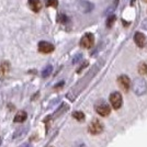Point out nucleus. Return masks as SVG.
<instances>
[{
	"instance_id": "1",
	"label": "nucleus",
	"mask_w": 147,
	"mask_h": 147,
	"mask_svg": "<svg viewBox=\"0 0 147 147\" xmlns=\"http://www.w3.org/2000/svg\"><path fill=\"white\" fill-rule=\"evenodd\" d=\"M98 68H99V64H97L94 67L92 68V70H90V71L87 74L86 76H85V78H84V79L80 80L79 82H78L76 86L74 87V88L71 89V90H70V91L68 92V93H67V98L69 99L70 101H74L75 99L77 98V96L79 94L80 92L84 90V88H85V87L88 85V81L91 79L92 77L96 75V73L98 71Z\"/></svg>"
},
{
	"instance_id": "2",
	"label": "nucleus",
	"mask_w": 147,
	"mask_h": 147,
	"mask_svg": "<svg viewBox=\"0 0 147 147\" xmlns=\"http://www.w3.org/2000/svg\"><path fill=\"white\" fill-rule=\"evenodd\" d=\"M94 109H96V112L98 113L99 115H101V117H107V115H109L111 112V109L110 107H109V104L108 102L103 100V99H100L98 100L96 104H94Z\"/></svg>"
},
{
	"instance_id": "3",
	"label": "nucleus",
	"mask_w": 147,
	"mask_h": 147,
	"mask_svg": "<svg viewBox=\"0 0 147 147\" xmlns=\"http://www.w3.org/2000/svg\"><path fill=\"white\" fill-rule=\"evenodd\" d=\"M133 90L135 94L143 96L147 92V82L143 78H136L133 81Z\"/></svg>"
},
{
	"instance_id": "4",
	"label": "nucleus",
	"mask_w": 147,
	"mask_h": 147,
	"mask_svg": "<svg viewBox=\"0 0 147 147\" xmlns=\"http://www.w3.org/2000/svg\"><path fill=\"white\" fill-rule=\"evenodd\" d=\"M110 103L112 105V108L113 109H120L121 107H122V103H123V99H122V96H121V93L120 92H112L110 94Z\"/></svg>"
},
{
	"instance_id": "5",
	"label": "nucleus",
	"mask_w": 147,
	"mask_h": 147,
	"mask_svg": "<svg viewBox=\"0 0 147 147\" xmlns=\"http://www.w3.org/2000/svg\"><path fill=\"white\" fill-rule=\"evenodd\" d=\"M94 44V35L92 33H86L80 40V46L84 49H91Z\"/></svg>"
},
{
	"instance_id": "6",
	"label": "nucleus",
	"mask_w": 147,
	"mask_h": 147,
	"mask_svg": "<svg viewBox=\"0 0 147 147\" xmlns=\"http://www.w3.org/2000/svg\"><path fill=\"white\" fill-rule=\"evenodd\" d=\"M89 132L92 135H98L103 132V124L100 122L99 120H94L90 123L89 125Z\"/></svg>"
},
{
	"instance_id": "7",
	"label": "nucleus",
	"mask_w": 147,
	"mask_h": 147,
	"mask_svg": "<svg viewBox=\"0 0 147 147\" xmlns=\"http://www.w3.org/2000/svg\"><path fill=\"white\" fill-rule=\"evenodd\" d=\"M77 7H78V9H79L81 12L84 13H88L92 11V9H93V3H91L90 1H88V0H78L77 1Z\"/></svg>"
},
{
	"instance_id": "8",
	"label": "nucleus",
	"mask_w": 147,
	"mask_h": 147,
	"mask_svg": "<svg viewBox=\"0 0 147 147\" xmlns=\"http://www.w3.org/2000/svg\"><path fill=\"white\" fill-rule=\"evenodd\" d=\"M117 85L120 86V88L122 89L123 91L127 92L129 90V87H131V80H129V78L127 76L121 75L117 78Z\"/></svg>"
},
{
	"instance_id": "9",
	"label": "nucleus",
	"mask_w": 147,
	"mask_h": 147,
	"mask_svg": "<svg viewBox=\"0 0 147 147\" xmlns=\"http://www.w3.org/2000/svg\"><path fill=\"white\" fill-rule=\"evenodd\" d=\"M38 51L43 54H49L54 51V45L51 44L49 42H45V41H42L38 43Z\"/></svg>"
},
{
	"instance_id": "10",
	"label": "nucleus",
	"mask_w": 147,
	"mask_h": 147,
	"mask_svg": "<svg viewBox=\"0 0 147 147\" xmlns=\"http://www.w3.org/2000/svg\"><path fill=\"white\" fill-rule=\"evenodd\" d=\"M134 41L138 47H144L146 38H145V35H144L143 33H141V32H136L134 35Z\"/></svg>"
},
{
	"instance_id": "11",
	"label": "nucleus",
	"mask_w": 147,
	"mask_h": 147,
	"mask_svg": "<svg viewBox=\"0 0 147 147\" xmlns=\"http://www.w3.org/2000/svg\"><path fill=\"white\" fill-rule=\"evenodd\" d=\"M29 7L31 8L32 11L38 12L42 9V3L40 0H29Z\"/></svg>"
},
{
	"instance_id": "12",
	"label": "nucleus",
	"mask_w": 147,
	"mask_h": 147,
	"mask_svg": "<svg viewBox=\"0 0 147 147\" xmlns=\"http://www.w3.org/2000/svg\"><path fill=\"white\" fill-rule=\"evenodd\" d=\"M10 70V63L9 61H2L0 65V77H5Z\"/></svg>"
},
{
	"instance_id": "13",
	"label": "nucleus",
	"mask_w": 147,
	"mask_h": 147,
	"mask_svg": "<svg viewBox=\"0 0 147 147\" xmlns=\"http://www.w3.org/2000/svg\"><path fill=\"white\" fill-rule=\"evenodd\" d=\"M26 117H28V114H26L25 111H19L18 113L16 114V117H14V120H13V121H14L16 123H22L26 120Z\"/></svg>"
},
{
	"instance_id": "14",
	"label": "nucleus",
	"mask_w": 147,
	"mask_h": 147,
	"mask_svg": "<svg viewBox=\"0 0 147 147\" xmlns=\"http://www.w3.org/2000/svg\"><path fill=\"white\" fill-rule=\"evenodd\" d=\"M138 73L141 75H147V63L146 61H142L138 65Z\"/></svg>"
},
{
	"instance_id": "15",
	"label": "nucleus",
	"mask_w": 147,
	"mask_h": 147,
	"mask_svg": "<svg viewBox=\"0 0 147 147\" xmlns=\"http://www.w3.org/2000/svg\"><path fill=\"white\" fill-rule=\"evenodd\" d=\"M73 117L76 119L77 121H84L85 120V114L81 111H75L73 113Z\"/></svg>"
},
{
	"instance_id": "16",
	"label": "nucleus",
	"mask_w": 147,
	"mask_h": 147,
	"mask_svg": "<svg viewBox=\"0 0 147 147\" xmlns=\"http://www.w3.org/2000/svg\"><path fill=\"white\" fill-rule=\"evenodd\" d=\"M52 70H53V67H52L51 65H47V66H46V67L43 69V71H42V76H43L44 78L49 77V75L52 74Z\"/></svg>"
},
{
	"instance_id": "17",
	"label": "nucleus",
	"mask_w": 147,
	"mask_h": 147,
	"mask_svg": "<svg viewBox=\"0 0 147 147\" xmlns=\"http://www.w3.org/2000/svg\"><path fill=\"white\" fill-rule=\"evenodd\" d=\"M115 20H117V18H115V16H110V17H108V19H107V26L108 28H112V25L114 24V22H115Z\"/></svg>"
},
{
	"instance_id": "18",
	"label": "nucleus",
	"mask_w": 147,
	"mask_h": 147,
	"mask_svg": "<svg viewBox=\"0 0 147 147\" xmlns=\"http://www.w3.org/2000/svg\"><path fill=\"white\" fill-rule=\"evenodd\" d=\"M45 3L47 7H56L58 6V0H45Z\"/></svg>"
},
{
	"instance_id": "19",
	"label": "nucleus",
	"mask_w": 147,
	"mask_h": 147,
	"mask_svg": "<svg viewBox=\"0 0 147 147\" xmlns=\"http://www.w3.org/2000/svg\"><path fill=\"white\" fill-rule=\"evenodd\" d=\"M67 21H68V19L66 16H64V14L59 16V22H61V23H66Z\"/></svg>"
},
{
	"instance_id": "20",
	"label": "nucleus",
	"mask_w": 147,
	"mask_h": 147,
	"mask_svg": "<svg viewBox=\"0 0 147 147\" xmlns=\"http://www.w3.org/2000/svg\"><path fill=\"white\" fill-rule=\"evenodd\" d=\"M142 28H143V29H145V30H147V19L142 22Z\"/></svg>"
},
{
	"instance_id": "21",
	"label": "nucleus",
	"mask_w": 147,
	"mask_h": 147,
	"mask_svg": "<svg viewBox=\"0 0 147 147\" xmlns=\"http://www.w3.org/2000/svg\"><path fill=\"white\" fill-rule=\"evenodd\" d=\"M80 58H81V55H80V54H79V55H77V56H76V57H75V58H74V59H73V63H74V64H76L77 61H79Z\"/></svg>"
},
{
	"instance_id": "22",
	"label": "nucleus",
	"mask_w": 147,
	"mask_h": 147,
	"mask_svg": "<svg viewBox=\"0 0 147 147\" xmlns=\"http://www.w3.org/2000/svg\"><path fill=\"white\" fill-rule=\"evenodd\" d=\"M64 86V81H61L58 85H56L55 86V89H58V88H61V87H63Z\"/></svg>"
},
{
	"instance_id": "23",
	"label": "nucleus",
	"mask_w": 147,
	"mask_h": 147,
	"mask_svg": "<svg viewBox=\"0 0 147 147\" xmlns=\"http://www.w3.org/2000/svg\"><path fill=\"white\" fill-rule=\"evenodd\" d=\"M19 147H31V145L30 144H23V145H21V146Z\"/></svg>"
},
{
	"instance_id": "24",
	"label": "nucleus",
	"mask_w": 147,
	"mask_h": 147,
	"mask_svg": "<svg viewBox=\"0 0 147 147\" xmlns=\"http://www.w3.org/2000/svg\"><path fill=\"white\" fill-rule=\"evenodd\" d=\"M144 1H145V2H147V0H144Z\"/></svg>"
},
{
	"instance_id": "25",
	"label": "nucleus",
	"mask_w": 147,
	"mask_h": 147,
	"mask_svg": "<svg viewBox=\"0 0 147 147\" xmlns=\"http://www.w3.org/2000/svg\"><path fill=\"white\" fill-rule=\"evenodd\" d=\"M0 143H1V138H0Z\"/></svg>"
},
{
	"instance_id": "26",
	"label": "nucleus",
	"mask_w": 147,
	"mask_h": 147,
	"mask_svg": "<svg viewBox=\"0 0 147 147\" xmlns=\"http://www.w3.org/2000/svg\"><path fill=\"white\" fill-rule=\"evenodd\" d=\"M51 147H53V146H51Z\"/></svg>"
}]
</instances>
